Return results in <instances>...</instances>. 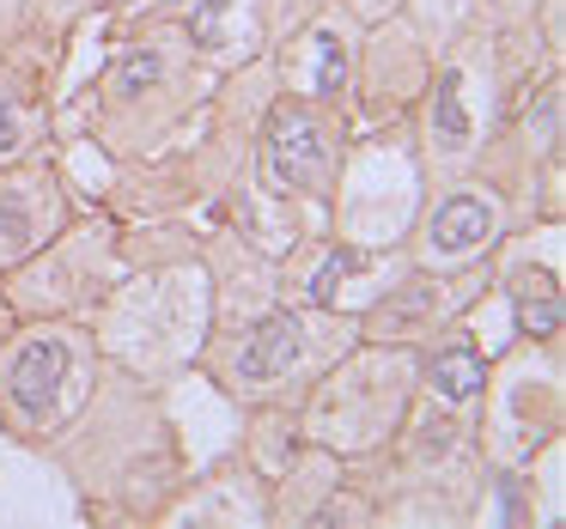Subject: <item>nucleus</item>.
<instances>
[{"instance_id": "nucleus-8", "label": "nucleus", "mask_w": 566, "mask_h": 529, "mask_svg": "<svg viewBox=\"0 0 566 529\" xmlns=\"http://www.w3.org/2000/svg\"><path fill=\"white\" fill-rule=\"evenodd\" d=\"M432 135L444 140V152L469 147V110H463V92H457V74L439 80V98H432Z\"/></svg>"}, {"instance_id": "nucleus-2", "label": "nucleus", "mask_w": 566, "mask_h": 529, "mask_svg": "<svg viewBox=\"0 0 566 529\" xmlns=\"http://www.w3.org/2000/svg\"><path fill=\"white\" fill-rule=\"evenodd\" d=\"M298 359H305V322H298V317H269L244 341V353H238V383H250V390L281 383Z\"/></svg>"}, {"instance_id": "nucleus-3", "label": "nucleus", "mask_w": 566, "mask_h": 529, "mask_svg": "<svg viewBox=\"0 0 566 529\" xmlns=\"http://www.w3.org/2000/svg\"><path fill=\"white\" fill-rule=\"evenodd\" d=\"M488 232H493V208L481 195H451V201H439L432 208V220H427V250L432 256H469L475 244H488Z\"/></svg>"}, {"instance_id": "nucleus-1", "label": "nucleus", "mask_w": 566, "mask_h": 529, "mask_svg": "<svg viewBox=\"0 0 566 529\" xmlns=\"http://www.w3.org/2000/svg\"><path fill=\"white\" fill-rule=\"evenodd\" d=\"M323 165H329V152H323L317 123H311L305 110L274 116V128H269V171H274V183L311 189V183H323Z\"/></svg>"}, {"instance_id": "nucleus-12", "label": "nucleus", "mask_w": 566, "mask_h": 529, "mask_svg": "<svg viewBox=\"0 0 566 529\" xmlns=\"http://www.w3.org/2000/svg\"><path fill=\"white\" fill-rule=\"evenodd\" d=\"M342 86V43L323 38V55H317V92H335Z\"/></svg>"}, {"instance_id": "nucleus-7", "label": "nucleus", "mask_w": 566, "mask_h": 529, "mask_svg": "<svg viewBox=\"0 0 566 529\" xmlns=\"http://www.w3.org/2000/svg\"><path fill=\"white\" fill-rule=\"evenodd\" d=\"M31 237H38V213L19 189H7L0 195V262H19L31 250Z\"/></svg>"}, {"instance_id": "nucleus-5", "label": "nucleus", "mask_w": 566, "mask_h": 529, "mask_svg": "<svg viewBox=\"0 0 566 529\" xmlns=\"http://www.w3.org/2000/svg\"><path fill=\"white\" fill-rule=\"evenodd\" d=\"M512 305H517V329L524 335H554L560 329V293H554L548 274H517Z\"/></svg>"}, {"instance_id": "nucleus-9", "label": "nucleus", "mask_w": 566, "mask_h": 529, "mask_svg": "<svg viewBox=\"0 0 566 529\" xmlns=\"http://www.w3.org/2000/svg\"><path fill=\"white\" fill-rule=\"evenodd\" d=\"M159 74H165V62L153 50H135L123 62V74H116V92H123V98H135V92H147V86H159Z\"/></svg>"}, {"instance_id": "nucleus-10", "label": "nucleus", "mask_w": 566, "mask_h": 529, "mask_svg": "<svg viewBox=\"0 0 566 529\" xmlns=\"http://www.w3.org/2000/svg\"><path fill=\"white\" fill-rule=\"evenodd\" d=\"M347 268H354V250H335V256L317 268V281H311V298H317V305H329V298H335V281H342Z\"/></svg>"}, {"instance_id": "nucleus-11", "label": "nucleus", "mask_w": 566, "mask_h": 529, "mask_svg": "<svg viewBox=\"0 0 566 529\" xmlns=\"http://www.w3.org/2000/svg\"><path fill=\"white\" fill-rule=\"evenodd\" d=\"M19 140H25V128H19V104L0 92V159H13Z\"/></svg>"}, {"instance_id": "nucleus-6", "label": "nucleus", "mask_w": 566, "mask_h": 529, "mask_svg": "<svg viewBox=\"0 0 566 529\" xmlns=\"http://www.w3.org/2000/svg\"><path fill=\"white\" fill-rule=\"evenodd\" d=\"M427 378H432V390H439L444 402H469V395L488 383V371H481L475 347H444V353L427 366Z\"/></svg>"}, {"instance_id": "nucleus-4", "label": "nucleus", "mask_w": 566, "mask_h": 529, "mask_svg": "<svg viewBox=\"0 0 566 529\" xmlns=\"http://www.w3.org/2000/svg\"><path fill=\"white\" fill-rule=\"evenodd\" d=\"M62 371H67V347L62 341H31L25 353L13 359V402L25 408V414H43L50 408V395H55V383H62Z\"/></svg>"}]
</instances>
